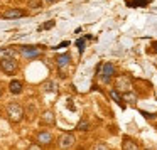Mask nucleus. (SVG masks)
<instances>
[{"label": "nucleus", "mask_w": 157, "mask_h": 150, "mask_svg": "<svg viewBox=\"0 0 157 150\" xmlns=\"http://www.w3.org/2000/svg\"><path fill=\"white\" fill-rule=\"evenodd\" d=\"M7 116H9V120H10L12 123H19V122H22V118H24V108H22L19 103H9L7 105Z\"/></svg>", "instance_id": "f257e3e1"}, {"label": "nucleus", "mask_w": 157, "mask_h": 150, "mask_svg": "<svg viewBox=\"0 0 157 150\" xmlns=\"http://www.w3.org/2000/svg\"><path fill=\"white\" fill-rule=\"evenodd\" d=\"M122 150H139V145H137L135 140L125 137V138L122 140Z\"/></svg>", "instance_id": "9b49d317"}, {"label": "nucleus", "mask_w": 157, "mask_h": 150, "mask_svg": "<svg viewBox=\"0 0 157 150\" xmlns=\"http://www.w3.org/2000/svg\"><path fill=\"white\" fill-rule=\"evenodd\" d=\"M76 143V138L73 133H61V137L58 138V148L59 150H71Z\"/></svg>", "instance_id": "f03ea898"}, {"label": "nucleus", "mask_w": 157, "mask_h": 150, "mask_svg": "<svg viewBox=\"0 0 157 150\" xmlns=\"http://www.w3.org/2000/svg\"><path fill=\"white\" fill-rule=\"evenodd\" d=\"M21 54L24 56V58H36V56L41 54V49L36 47V46H22Z\"/></svg>", "instance_id": "1a4fd4ad"}, {"label": "nucleus", "mask_w": 157, "mask_h": 150, "mask_svg": "<svg viewBox=\"0 0 157 150\" xmlns=\"http://www.w3.org/2000/svg\"><path fill=\"white\" fill-rule=\"evenodd\" d=\"M52 25H54V21H48V24H44L42 27H39V29H51Z\"/></svg>", "instance_id": "412c9836"}, {"label": "nucleus", "mask_w": 157, "mask_h": 150, "mask_svg": "<svg viewBox=\"0 0 157 150\" xmlns=\"http://www.w3.org/2000/svg\"><path fill=\"white\" fill-rule=\"evenodd\" d=\"M48 2H49V4H52V2H54V0H48Z\"/></svg>", "instance_id": "5701e85b"}, {"label": "nucleus", "mask_w": 157, "mask_h": 150, "mask_svg": "<svg viewBox=\"0 0 157 150\" xmlns=\"http://www.w3.org/2000/svg\"><path fill=\"white\" fill-rule=\"evenodd\" d=\"M69 61H71L69 54H59V56H56V62H58V68L61 69V71L69 64Z\"/></svg>", "instance_id": "f8f14e48"}, {"label": "nucleus", "mask_w": 157, "mask_h": 150, "mask_svg": "<svg viewBox=\"0 0 157 150\" xmlns=\"http://www.w3.org/2000/svg\"><path fill=\"white\" fill-rule=\"evenodd\" d=\"M42 89H44L46 93H56L58 91V84H56L52 79H49V81L42 83Z\"/></svg>", "instance_id": "4468645a"}, {"label": "nucleus", "mask_w": 157, "mask_h": 150, "mask_svg": "<svg viewBox=\"0 0 157 150\" xmlns=\"http://www.w3.org/2000/svg\"><path fill=\"white\" fill-rule=\"evenodd\" d=\"M52 140H54L52 133H51V132H46V130H41V132H37V135H36V142H37L41 147L51 145Z\"/></svg>", "instance_id": "423d86ee"}, {"label": "nucleus", "mask_w": 157, "mask_h": 150, "mask_svg": "<svg viewBox=\"0 0 157 150\" xmlns=\"http://www.w3.org/2000/svg\"><path fill=\"white\" fill-rule=\"evenodd\" d=\"M0 98H2V89H0Z\"/></svg>", "instance_id": "b1692460"}, {"label": "nucleus", "mask_w": 157, "mask_h": 150, "mask_svg": "<svg viewBox=\"0 0 157 150\" xmlns=\"http://www.w3.org/2000/svg\"><path fill=\"white\" fill-rule=\"evenodd\" d=\"M78 128H79V130H83V132H86V130H88V123H86V122H79Z\"/></svg>", "instance_id": "6ab92c4d"}, {"label": "nucleus", "mask_w": 157, "mask_h": 150, "mask_svg": "<svg viewBox=\"0 0 157 150\" xmlns=\"http://www.w3.org/2000/svg\"><path fill=\"white\" fill-rule=\"evenodd\" d=\"M93 150H110V147L106 145L105 142H96L95 145H93Z\"/></svg>", "instance_id": "a211bd4d"}, {"label": "nucleus", "mask_w": 157, "mask_h": 150, "mask_svg": "<svg viewBox=\"0 0 157 150\" xmlns=\"http://www.w3.org/2000/svg\"><path fill=\"white\" fill-rule=\"evenodd\" d=\"M22 17H25V12L22 9H17V7L7 9L4 12V19H22Z\"/></svg>", "instance_id": "6e6552de"}, {"label": "nucleus", "mask_w": 157, "mask_h": 150, "mask_svg": "<svg viewBox=\"0 0 157 150\" xmlns=\"http://www.w3.org/2000/svg\"><path fill=\"white\" fill-rule=\"evenodd\" d=\"M0 69L5 73V74H15L19 69L17 61L15 59H2L0 61Z\"/></svg>", "instance_id": "39448f33"}, {"label": "nucleus", "mask_w": 157, "mask_h": 150, "mask_svg": "<svg viewBox=\"0 0 157 150\" xmlns=\"http://www.w3.org/2000/svg\"><path fill=\"white\" fill-rule=\"evenodd\" d=\"M17 58V52L14 49H0V61L2 59H15Z\"/></svg>", "instance_id": "ddd939ff"}, {"label": "nucleus", "mask_w": 157, "mask_h": 150, "mask_svg": "<svg viewBox=\"0 0 157 150\" xmlns=\"http://www.w3.org/2000/svg\"><path fill=\"white\" fill-rule=\"evenodd\" d=\"M110 96H112V98L115 99V101L118 103V105H122V103H123V98L118 95V91H117V89H112V91H110Z\"/></svg>", "instance_id": "f3484780"}, {"label": "nucleus", "mask_w": 157, "mask_h": 150, "mask_svg": "<svg viewBox=\"0 0 157 150\" xmlns=\"http://www.w3.org/2000/svg\"><path fill=\"white\" fill-rule=\"evenodd\" d=\"M29 9H34V10L42 9V0H29Z\"/></svg>", "instance_id": "dca6fc26"}, {"label": "nucleus", "mask_w": 157, "mask_h": 150, "mask_svg": "<svg viewBox=\"0 0 157 150\" xmlns=\"http://www.w3.org/2000/svg\"><path fill=\"white\" fill-rule=\"evenodd\" d=\"M56 123V115L52 110H46L44 113L41 115V125H46V126H52Z\"/></svg>", "instance_id": "0eeeda50"}, {"label": "nucleus", "mask_w": 157, "mask_h": 150, "mask_svg": "<svg viewBox=\"0 0 157 150\" xmlns=\"http://www.w3.org/2000/svg\"><path fill=\"white\" fill-rule=\"evenodd\" d=\"M115 74V68H113L112 62H103L101 64V73H100V79L103 83H110Z\"/></svg>", "instance_id": "20e7f679"}, {"label": "nucleus", "mask_w": 157, "mask_h": 150, "mask_svg": "<svg viewBox=\"0 0 157 150\" xmlns=\"http://www.w3.org/2000/svg\"><path fill=\"white\" fill-rule=\"evenodd\" d=\"M27 150H42V147L41 145H39V143H32V145L31 147H29V148Z\"/></svg>", "instance_id": "aec40b11"}, {"label": "nucleus", "mask_w": 157, "mask_h": 150, "mask_svg": "<svg viewBox=\"0 0 157 150\" xmlns=\"http://www.w3.org/2000/svg\"><path fill=\"white\" fill-rule=\"evenodd\" d=\"M22 89H24V83L19 81V79H12V81L9 83V91H10L12 95H21Z\"/></svg>", "instance_id": "9d476101"}, {"label": "nucleus", "mask_w": 157, "mask_h": 150, "mask_svg": "<svg viewBox=\"0 0 157 150\" xmlns=\"http://www.w3.org/2000/svg\"><path fill=\"white\" fill-rule=\"evenodd\" d=\"M150 49H152V52H155V54H157V41L152 44V47H150Z\"/></svg>", "instance_id": "4be33fe9"}, {"label": "nucleus", "mask_w": 157, "mask_h": 150, "mask_svg": "<svg viewBox=\"0 0 157 150\" xmlns=\"http://www.w3.org/2000/svg\"><path fill=\"white\" fill-rule=\"evenodd\" d=\"M115 89L120 93H127V91H132V79L128 76H118L115 79Z\"/></svg>", "instance_id": "7ed1b4c3"}, {"label": "nucleus", "mask_w": 157, "mask_h": 150, "mask_svg": "<svg viewBox=\"0 0 157 150\" xmlns=\"http://www.w3.org/2000/svg\"><path fill=\"white\" fill-rule=\"evenodd\" d=\"M123 101H128V103H135L137 101V95L133 91H127V93H123Z\"/></svg>", "instance_id": "2eb2a0df"}]
</instances>
